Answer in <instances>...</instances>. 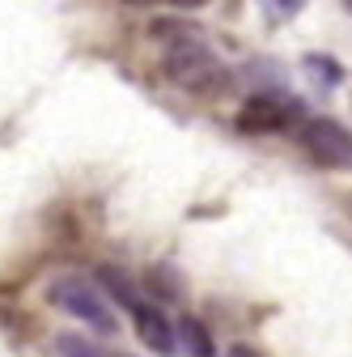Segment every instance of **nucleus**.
I'll return each mask as SVG.
<instances>
[{
    "mask_svg": "<svg viewBox=\"0 0 352 357\" xmlns=\"http://www.w3.org/2000/svg\"><path fill=\"white\" fill-rule=\"evenodd\" d=\"M166 73L179 81V85L195 89V94H208V89H221V85H225V64L216 60L200 38H183L179 47L170 52Z\"/></svg>",
    "mask_w": 352,
    "mask_h": 357,
    "instance_id": "f257e3e1",
    "label": "nucleus"
},
{
    "mask_svg": "<svg viewBox=\"0 0 352 357\" xmlns=\"http://www.w3.org/2000/svg\"><path fill=\"white\" fill-rule=\"evenodd\" d=\"M51 302H56L60 310H68L72 319L90 324L94 332L115 336V315H111V302H106V298H102L90 281H81V277H60V281L51 285Z\"/></svg>",
    "mask_w": 352,
    "mask_h": 357,
    "instance_id": "f03ea898",
    "label": "nucleus"
},
{
    "mask_svg": "<svg viewBox=\"0 0 352 357\" xmlns=\"http://www.w3.org/2000/svg\"><path fill=\"white\" fill-rule=\"evenodd\" d=\"M305 149L327 170H352V132L335 119H310L305 123Z\"/></svg>",
    "mask_w": 352,
    "mask_h": 357,
    "instance_id": "7ed1b4c3",
    "label": "nucleus"
},
{
    "mask_svg": "<svg viewBox=\"0 0 352 357\" xmlns=\"http://www.w3.org/2000/svg\"><path fill=\"white\" fill-rule=\"evenodd\" d=\"M297 119V98L289 94H250L238 111V128L242 132H285Z\"/></svg>",
    "mask_w": 352,
    "mask_h": 357,
    "instance_id": "20e7f679",
    "label": "nucleus"
},
{
    "mask_svg": "<svg viewBox=\"0 0 352 357\" xmlns=\"http://www.w3.org/2000/svg\"><path fill=\"white\" fill-rule=\"evenodd\" d=\"M131 324H136L141 344L153 349L157 357H174V353H179V336H174V328L166 324V315L157 306H136V310H131Z\"/></svg>",
    "mask_w": 352,
    "mask_h": 357,
    "instance_id": "39448f33",
    "label": "nucleus"
},
{
    "mask_svg": "<svg viewBox=\"0 0 352 357\" xmlns=\"http://www.w3.org/2000/svg\"><path fill=\"white\" fill-rule=\"evenodd\" d=\"M174 336H179V349L187 357H216V344H212V332L195 319V315H183L179 328H174Z\"/></svg>",
    "mask_w": 352,
    "mask_h": 357,
    "instance_id": "423d86ee",
    "label": "nucleus"
},
{
    "mask_svg": "<svg viewBox=\"0 0 352 357\" xmlns=\"http://www.w3.org/2000/svg\"><path fill=\"white\" fill-rule=\"evenodd\" d=\"M98 281H102V289L111 294V302H119L123 310H136V306H145V298H141V289L136 285H131L127 277H123V268H102V273H98Z\"/></svg>",
    "mask_w": 352,
    "mask_h": 357,
    "instance_id": "0eeeda50",
    "label": "nucleus"
},
{
    "mask_svg": "<svg viewBox=\"0 0 352 357\" xmlns=\"http://www.w3.org/2000/svg\"><path fill=\"white\" fill-rule=\"evenodd\" d=\"M145 285H149V289H153L157 298H179V294H183V281H174L166 264L149 268V273H145Z\"/></svg>",
    "mask_w": 352,
    "mask_h": 357,
    "instance_id": "6e6552de",
    "label": "nucleus"
},
{
    "mask_svg": "<svg viewBox=\"0 0 352 357\" xmlns=\"http://www.w3.org/2000/svg\"><path fill=\"white\" fill-rule=\"evenodd\" d=\"M60 353L64 357H102V349L90 344L85 336H60Z\"/></svg>",
    "mask_w": 352,
    "mask_h": 357,
    "instance_id": "1a4fd4ad",
    "label": "nucleus"
},
{
    "mask_svg": "<svg viewBox=\"0 0 352 357\" xmlns=\"http://www.w3.org/2000/svg\"><path fill=\"white\" fill-rule=\"evenodd\" d=\"M225 357H259V353H255V349H246V344H234Z\"/></svg>",
    "mask_w": 352,
    "mask_h": 357,
    "instance_id": "9d476101",
    "label": "nucleus"
}]
</instances>
